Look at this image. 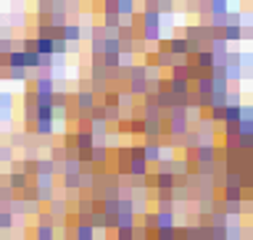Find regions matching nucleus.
Here are the masks:
<instances>
[{"mask_svg":"<svg viewBox=\"0 0 253 240\" xmlns=\"http://www.w3.org/2000/svg\"><path fill=\"white\" fill-rule=\"evenodd\" d=\"M166 48H169V53H180V56H185V53H190V42L187 40H172Z\"/></svg>","mask_w":253,"mask_h":240,"instance_id":"obj_1","label":"nucleus"},{"mask_svg":"<svg viewBox=\"0 0 253 240\" xmlns=\"http://www.w3.org/2000/svg\"><path fill=\"white\" fill-rule=\"evenodd\" d=\"M143 159H145V161H158V159H161V148H158L156 143L145 145V148H143Z\"/></svg>","mask_w":253,"mask_h":240,"instance_id":"obj_2","label":"nucleus"},{"mask_svg":"<svg viewBox=\"0 0 253 240\" xmlns=\"http://www.w3.org/2000/svg\"><path fill=\"white\" fill-rule=\"evenodd\" d=\"M79 37H82L79 27H74V24H66V27H64V40H66V42H69V40H72V42H76Z\"/></svg>","mask_w":253,"mask_h":240,"instance_id":"obj_3","label":"nucleus"},{"mask_svg":"<svg viewBox=\"0 0 253 240\" xmlns=\"http://www.w3.org/2000/svg\"><path fill=\"white\" fill-rule=\"evenodd\" d=\"M214 64H217V56H214V53H201V56H198V69H209Z\"/></svg>","mask_w":253,"mask_h":240,"instance_id":"obj_4","label":"nucleus"},{"mask_svg":"<svg viewBox=\"0 0 253 240\" xmlns=\"http://www.w3.org/2000/svg\"><path fill=\"white\" fill-rule=\"evenodd\" d=\"M37 132H40V135H50L53 132V119H40V121H37Z\"/></svg>","mask_w":253,"mask_h":240,"instance_id":"obj_5","label":"nucleus"},{"mask_svg":"<svg viewBox=\"0 0 253 240\" xmlns=\"http://www.w3.org/2000/svg\"><path fill=\"white\" fill-rule=\"evenodd\" d=\"M79 108H82V111L93 108V95H90V92H82V95H79Z\"/></svg>","mask_w":253,"mask_h":240,"instance_id":"obj_6","label":"nucleus"},{"mask_svg":"<svg viewBox=\"0 0 253 240\" xmlns=\"http://www.w3.org/2000/svg\"><path fill=\"white\" fill-rule=\"evenodd\" d=\"M240 27H235V24H229L227 27V32H224V37H227V40H240Z\"/></svg>","mask_w":253,"mask_h":240,"instance_id":"obj_7","label":"nucleus"},{"mask_svg":"<svg viewBox=\"0 0 253 240\" xmlns=\"http://www.w3.org/2000/svg\"><path fill=\"white\" fill-rule=\"evenodd\" d=\"M198 159H201V161H211L214 159V148H211V145H203V148L198 151Z\"/></svg>","mask_w":253,"mask_h":240,"instance_id":"obj_8","label":"nucleus"},{"mask_svg":"<svg viewBox=\"0 0 253 240\" xmlns=\"http://www.w3.org/2000/svg\"><path fill=\"white\" fill-rule=\"evenodd\" d=\"M106 24H108V27H119V13L108 11V13H106Z\"/></svg>","mask_w":253,"mask_h":240,"instance_id":"obj_9","label":"nucleus"},{"mask_svg":"<svg viewBox=\"0 0 253 240\" xmlns=\"http://www.w3.org/2000/svg\"><path fill=\"white\" fill-rule=\"evenodd\" d=\"M37 238H40V240H53V230H50V227H45V224H42V227L37 230Z\"/></svg>","mask_w":253,"mask_h":240,"instance_id":"obj_10","label":"nucleus"},{"mask_svg":"<svg viewBox=\"0 0 253 240\" xmlns=\"http://www.w3.org/2000/svg\"><path fill=\"white\" fill-rule=\"evenodd\" d=\"M11 185H13V188H27V177L24 174H13Z\"/></svg>","mask_w":253,"mask_h":240,"instance_id":"obj_11","label":"nucleus"}]
</instances>
